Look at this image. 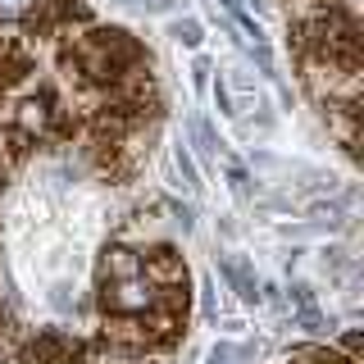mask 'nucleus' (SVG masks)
Wrapping results in <instances>:
<instances>
[{
	"mask_svg": "<svg viewBox=\"0 0 364 364\" xmlns=\"http://www.w3.org/2000/svg\"><path fill=\"white\" fill-rule=\"evenodd\" d=\"M73 60H77V68H82L91 82H114V77L136 60V46L128 41V32L109 28V32H91V37L77 41Z\"/></svg>",
	"mask_w": 364,
	"mask_h": 364,
	"instance_id": "obj_1",
	"label": "nucleus"
},
{
	"mask_svg": "<svg viewBox=\"0 0 364 364\" xmlns=\"http://www.w3.org/2000/svg\"><path fill=\"white\" fill-rule=\"evenodd\" d=\"M164 301V296H159L151 282L141 278V273H136V278H119V282H105V291H100V305H105L109 314H151L155 305Z\"/></svg>",
	"mask_w": 364,
	"mask_h": 364,
	"instance_id": "obj_2",
	"label": "nucleus"
},
{
	"mask_svg": "<svg viewBox=\"0 0 364 364\" xmlns=\"http://www.w3.org/2000/svg\"><path fill=\"white\" fill-rule=\"evenodd\" d=\"M141 278L151 282V287L164 296L168 287H182L187 282V269H182V255L178 250H168V246H155L151 255L141 259Z\"/></svg>",
	"mask_w": 364,
	"mask_h": 364,
	"instance_id": "obj_3",
	"label": "nucleus"
},
{
	"mask_svg": "<svg viewBox=\"0 0 364 364\" xmlns=\"http://www.w3.org/2000/svg\"><path fill=\"white\" fill-rule=\"evenodd\" d=\"M219 269H223V278L232 282V291L242 296V301H255V296H259V287H255V269H250L242 255H223Z\"/></svg>",
	"mask_w": 364,
	"mask_h": 364,
	"instance_id": "obj_4",
	"label": "nucleus"
},
{
	"mask_svg": "<svg viewBox=\"0 0 364 364\" xmlns=\"http://www.w3.org/2000/svg\"><path fill=\"white\" fill-rule=\"evenodd\" d=\"M105 273H109V282H119V278H136L141 273V255L128 246H109L105 250Z\"/></svg>",
	"mask_w": 364,
	"mask_h": 364,
	"instance_id": "obj_5",
	"label": "nucleus"
},
{
	"mask_svg": "<svg viewBox=\"0 0 364 364\" xmlns=\"http://www.w3.org/2000/svg\"><path fill=\"white\" fill-rule=\"evenodd\" d=\"M23 364H68V346L60 337H37L23 350Z\"/></svg>",
	"mask_w": 364,
	"mask_h": 364,
	"instance_id": "obj_6",
	"label": "nucleus"
},
{
	"mask_svg": "<svg viewBox=\"0 0 364 364\" xmlns=\"http://www.w3.org/2000/svg\"><path fill=\"white\" fill-rule=\"evenodd\" d=\"M46 123H50L46 100H23V105H18V128L23 132H46Z\"/></svg>",
	"mask_w": 364,
	"mask_h": 364,
	"instance_id": "obj_7",
	"label": "nucleus"
},
{
	"mask_svg": "<svg viewBox=\"0 0 364 364\" xmlns=\"http://www.w3.org/2000/svg\"><path fill=\"white\" fill-rule=\"evenodd\" d=\"M291 301H296V310H301V328H310V333H318V328H323V314L314 310L310 291H305V287H291Z\"/></svg>",
	"mask_w": 364,
	"mask_h": 364,
	"instance_id": "obj_8",
	"label": "nucleus"
},
{
	"mask_svg": "<svg viewBox=\"0 0 364 364\" xmlns=\"http://www.w3.org/2000/svg\"><path fill=\"white\" fill-rule=\"evenodd\" d=\"M173 164H178V173H182V187H187V191H200V173H196V159H191L187 151H182V146L173 151Z\"/></svg>",
	"mask_w": 364,
	"mask_h": 364,
	"instance_id": "obj_9",
	"label": "nucleus"
},
{
	"mask_svg": "<svg viewBox=\"0 0 364 364\" xmlns=\"http://www.w3.org/2000/svg\"><path fill=\"white\" fill-rule=\"evenodd\" d=\"M191 132H196V141H200V151L205 155H219V136H214V128H210V123H205V119H191Z\"/></svg>",
	"mask_w": 364,
	"mask_h": 364,
	"instance_id": "obj_10",
	"label": "nucleus"
},
{
	"mask_svg": "<svg viewBox=\"0 0 364 364\" xmlns=\"http://www.w3.org/2000/svg\"><path fill=\"white\" fill-rule=\"evenodd\" d=\"M168 32H173L182 46H200V23H196V18H178Z\"/></svg>",
	"mask_w": 364,
	"mask_h": 364,
	"instance_id": "obj_11",
	"label": "nucleus"
},
{
	"mask_svg": "<svg viewBox=\"0 0 364 364\" xmlns=\"http://www.w3.org/2000/svg\"><path fill=\"white\" fill-rule=\"evenodd\" d=\"M50 305H55L60 314L77 310V301H73V287H68V282H55V287H50Z\"/></svg>",
	"mask_w": 364,
	"mask_h": 364,
	"instance_id": "obj_12",
	"label": "nucleus"
},
{
	"mask_svg": "<svg viewBox=\"0 0 364 364\" xmlns=\"http://www.w3.org/2000/svg\"><path fill=\"white\" fill-rule=\"evenodd\" d=\"M32 5H37V0H0V23H14L23 14H32Z\"/></svg>",
	"mask_w": 364,
	"mask_h": 364,
	"instance_id": "obj_13",
	"label": "nucleus"
},
{
	"mask_svg": "<svg viewBox=\"0 0 364 364\" xmlns=\"http://www.w3.org/2000/svg\"><path fill=\"white\" fill-rule=\"evenodd\" d=\"M168 214H173V223L182 228V232H191V228H196V210H191V205H182V200H168Z\"/></svg>",
	"mask_w": 364,
	"mask_h": 364,
	"instance_id": "obj_14",
	"label": "nucleus"
},
{
	"mask_svg": "<svg viewBox=\"0 0 364 364\" xmlns=\"http://www.w3.org/2000/svg\"><path fill=\"white\" fill-rule=\"evenodd\" d=\"M228 178H232V191H237V196L250 200V178H246V168H237V164H232V173H228Z\"/></svg>",
	"mask_w": 364,
	"mask_h": 364,
	"instance_id": "obj_15",
	"label": "nucleus"
},
{
	"mask_svg": "<svg viewBox=\"0 0 364 364\" xmlns=\"http://www.w3.org/2000/svg\"><path fill=\"white\" fill-rule=\"evenodd\" d=\"M205 364H232V346H214L210 355H205Z\"/></svg>",
	"mask_w": 364,
	"mask_h": 364,
	"instance_id": "obj_16",
	"label": "nucleus"
},
{
	"mask_svg": "<svg viewBox=\"0 0 364 364\" xmlns=\"http://www.w3.org/2000/svg\"><path fill=\"white\" fill-rule=\"evenodd\" d=\"M146 5H151V9H155V14H164V9H168V5H173V0H146Z\"/></svg>",
	"mask_w": 364,
	"mask_h": 364,
	"instance_id": "obj_17",
	"label": "nucleus"
},
{
	"mask_svg": "<svg viewBox=\"0 0 364 364\" xmlns=\"http://www.w3.org/2000/svg\"><path fill=\"white\" fill-rule=\"evenodd\" d=\"M250 5H255V9H269V5H273V0H250Z\"/></svg>",
	"mask_w": 364,
	"mask_h": 364,
	"instance_id": "obj_18",
	"label": "nucleus"
},
{
	"mask_svg": "<svg viewBox=\"0 0 364 364\" xmlns=\"http://www.w3.org/2000/svg\"><path fill=\"white\" fill-rule=\"evenodd\" d=\"M119 5H132V0H119Z\"/></svg>",
	"mask_w": 364,
	"mask_h": 364,
	"instance_id": "obj_19",
	"label": "nucleus"
}]
</instances>
